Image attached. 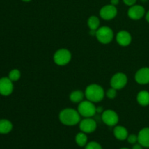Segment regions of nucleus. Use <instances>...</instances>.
Here are the masks:
<instances>
[{"label":"nucleus","instance_id":"obj_28","mask_svg":"<svg viewBox=\"0 0 149 149\" xmlns=\"http://www.w3.org/2000/svg\"><path fill=\"white\" fill-rule=\"evenodd\" d=\"M119 3V0H111V4L113 6L118 5Z\"/></svg>","mask_w":149,"mask_h":149},{"label":"nucleus","instance_id":"obj_6","mask_svg":"<svg viewBox=\"0 0 149 149\" xmlns=\"http://www.w3.org/2000/svg\"><path fill=\"white\" fill-rule=\"evenodd\" d=\"M127 77L125 74L122 72H119L115 74L111 77L110 84L111 87L116 89V90H121L124 88L127 84Z\"/></svg>","mask_w":149,"mask_h":149},{"label":"nucleus","instance_id":"obj_9","mask_svg":"<svg viewBox=\"0 0 149 149\" xmlns=\"http://www.w3.org/2000/svg\"><path fill=\"white\" fill-rule=\"evenodd\" d=\"M145 14V8L142 5H139V4H134L131 6L127 11V15L130 18L134 20H140L143 17Z\"/></svg>","mask_w":149,"mask_h":149},{"label":"nucleus","instance_id":"obj_14","mask_svg":"<svg viewBox=\"0 0 149 149\" xmlns=\"http://www.w3.org/2000/svg\"><path fill=\"white\" fill-rule=\"evenodd\" d=\"M138 143L145 148H149V127L143 128L138 135Z\"/></svg>","mask_w":149,"mask_h":149},{"label":"nucleus","instance_id":"obj_16","mask_svg":"<svg viewBox=\"0 0 149 149\" xmlns=\"http://www.w3.org/2000/svg\"><path fill=\"white\" fill-rule=\"evenodd\" d=\"M137 101L142 106L149 105V92L147 90H141L137 95Z\"/></svg>","mask_w":149,"mask_h":149},{"label":"nucleus","instance_id":"obj_25","mask_svg":"<svg viewBox=\"0 0 149 149\" xmlns=\"http://www.w3.org/2000/svg\"><path fill=\"white\" fill-rule=\"evenodd\" d=\"M124 3L126 4L127 6H129V7H131V6L134 5L136 3L137 0H123Z\"/></svg>","mask_w":149,"mask_h":149},{"label":"nucleus","instance_id":"obj_33","mask_svg":"<svg viewBox=\"0 0 149 149\" xmlns=\"http://www.w3.org/2000/svg\"><path fill=\"white\" fill-rule=\"evenodd\" d=\"M120 149H129V148H120Z\"/></svg>","mask_w":149,"mask_h":149},{"label":"nucleus","instance_id":"obj_12","mask_svg":"<svg viewBox=\"0 0 149 149\" xmlns=\"http://www.w3.org/2000/svg\"><path fill=\"white\" fill-rule=\"evenodd\" d=\"M135 79L140 84H149V68L143 67L135 73Z\"/></svg>","mask_w":149,"mask_h":149},{"label":"nucleus","instance_id":"obj_10","mask_svg":"<svg viewBox=\"0 0 149 149\" xmlns=\"http://www.w3.org/2000/svg\"><path fill=\"white\" fill-rule=\"evenodd\" d=\"M14 90L13 81L9 77H2L0 79V94L3 96H8L13 93Z\"/></svg>","mask_w":149,"mask_h":149},{"label":"nucleus","instance_id":"obj_21","mask_svg":"<svg viewBox=\"0 0 149 149\" xmlns=\"http://www.w3.org/2000/svg\"><path fill=\"white\" fill-rule=\"evenodd\" d=\"M20 77H21V73L18 69L15 68V69H13L10 71L9 73L8 77L11 81H17L20 79Z\"/></svg>","mask_w":149,"mask_h":149},{"label":"nucleus","instance_id":"obj_13","mask_svg":"<svg viewBox=\"0 0 149 149\" xmlns=\"http://www.w3.org/2000/svg\"><path fill=\"white\" fill-rule=\"evenodd\" d=\"M117 43L122 47H127L132 42V36L127 31H120L117 33L116 36Z\"/></svg>","mask_w":149,"mask_h":149},{"label":"nucleus","instance_id":"obj_17","mask_svg":"<svg viewBox=\"0 0 149 149\" xmlns=\"http://www.w3.org/2000/svg\"><path fill=\"white\" fill-rule=\"evenodd\" d=\"M13 128V123L8 119H0V134H8Z\"/></svg>","mask_w":149,"mask_h":149},{"label":"nucleus","instance_id":"obj_1","mask_svg":"<svg viewBox=\"0 0 149 149\" xmlns=\"http://www.w3.org/2000/svg\"><path fill=\"white\" fill-rule=\"evenodd\" d=\"M81 115L71 108H67L61 111L59 113V119L62 124L66 126H74L80 122Z\"/></svg>","mask_w":149,"mask_h":149},{"label":"nucleus","instance_id":"obj_4","mask_svg":"<svg viewBox=\"0 0 149 149\" xmlns=\"http://www.w3.org/2000/svg\"><path fill=\"white\" fill-rule=\"evenodd\" d=\"M113 30L109 26H102L96 31L95 36L97 41L101 44L107 45L111 42L113 39Z\"/></svg>","mask_w":149,"mask_h":149},{"label":"nucleus","instance_id":"obj_31","mask_svg":"<svg viewBox=\"0 0 149 149\" xmlns=\"http://www.w3.org/2000/svg\"><path fill=\"white\" fill-rule=\"evenodd\" d=\"M23 1H25V2H29V1H31V0H22Z\"/></svg>","mask_w":149,"mask_h":149},{"label":"nucleus","instance_id":"obj_7","mask_svg":"<svg viewBox=\"0 0 149 149\" xmlns=\"http://www.w3.org/2000/svg\"><path fill=\"white\" fill-rule=\"evenodd\" d=\"M102 121L109 127L116 126L119 122V116L116 111L111 109L103 111L101 114Z\"/></svg>","mask_w":149,"mask_h":149},{"label":"nucleus","instance_id":"obj_27","mask_svg":"<svg viewBox=\"0 0 149 149\" xmlns=\"http://www.w3.org/2000/svg\"><path fill=\"white\" fill-rule=\"evenodd\" d=\"M103 109L102 106H98V107H96V111H97V113H103Z\"/></svg>","mask_w":149,"mask_h":149},{"label":"nucleus","instance_id":"obj_26","mask_svg":"<svg viewBox=\"0 0 149 149\" xmlns=\"http://www.w3.org/2000/svg\"><path fill=\"white\" fill-rule=\"evenodd\" d=\"M143 147L142 146L138 143L134 144L133 147H132V149H143Z\"/></svg>","mask_w":149,"mask_h":149},{"label":"nucleus","instance_id":"obj_11","mask_svg":"<svg viewBox=\"0 0 149 149\" xmlns=\"http://www.w3.org/2000/svg\"><path fill=\"white\" fill-rule=\"evenodd\" d=\"M97 128V123L92 118H84L80 121L79 129L84 133H92Z\"/></svg>","mask_w":149,"mask_h":149},{"label":"nucleus","instance_id":"obj_30","mask_svg":"<svg viewBox=\"0 0 149 149\" xmlns=\"http://www.w3.org/2000/svg\"><path fill=\"white\" fill-rule=\"evenodd\" d=\"M90 34L91 35V36H95L96 31L95 30H90Z\"/></svg>","mask_w":149,"mask_h":149},{"label":"nucleus","instance_id":"obj_29","mask_svg":"<svg viewBox=\"0 0 149 149\" xmlns=\"http://www.w3.org/2000/svg\"><path fill=\"white\" fill-rule=\"evenodd\" d=\"M146 21L149 23V10L148 12H147L146 13Z\"/></svg>","mask_w":149,"mask_h":149},{"label":"nucleus","instance_id":"obj_2","mask_svg":"<svg viewBox=\"0 0 149 149\" xmlns=\"http://www.w3.org/2000/svg\"><path fill=\"white\" fill-rule=\"evenodd\" d=\"M84 95L87 99L93 103H99L105 96V92L103 87L97 84H91L86 88Z\"/></svg>","mask_w":149,"mask_h":149},{"label":"nucleus","instance_id":"obj_32","mask_svg":"<svg viewBox=\"0 0 149 149\" xmlns=\"http://www.w3.org/2000/svg\"><path fill=\"white\" fill-rule=\"evenodd\" d=\"M141 1L142 2H146V1H147V0H141Z\"/></svg>","mask_w":149,"mask_h":149},{"label":"nucleus","instance_id":"obj_15","mask_svg":"<svg viewBox=\"0 0 149 149\" xmlns=\"http://www.w3.org/2000/svg\"><path fill=\"white\" fill-rule=\"evenodd\" d=\"M113 135L119 141H125L128 137V131L125 127L119 125L115 127L113 129Z\"/></svg>","mask_w":149,"mask_h":149},{"label":"nucleus","instance_id":"obj_18","mask_svg":"<svg viewBox=\"0 0 149 149\" xmlns=\"http://www.w3.org/2000/svg\"><path fill=\"white\" fill-rule=\"evenodd\" d=\"M84 93H83L81 90H74V91L71 92V93L69 95L70 100L74 103H79L81 102L84 99Z\"/></svg>","mask_w":149,"mask_h":149},{"label":"nucleus","instance_id":"obj_8","mask_svg":"<svg viewBox=\"0 0 149 149\" xmlns=\"http://www.w3.org/2000/svg\"><path fill=\"white\" fill-rule=\"evenodd\" d=\"M117 8L112 4L105 5L100 9V16L105 20H110L116 17L117 15Z\"/></svg>","mask_w":149,"mask_h":149},{"label":"nucleus","instance_id":"obj_3","mask_svg":"<svg viewBox=\"0 0 149 149\" xmlns=\"http://www.w3.org/2000/svg\"><path fill=\"white\" fill-rule=\"evenodd\" d=\"M78 112L81 116L84 118H92L97 113L96 106L94 103L90 100H82L79 103Z\"/></svg>","mask_w":149,"mask_h":149},{"label":"nucleus","instance_id":"obj_23","mask_svg":"<svg viewBox=\"0 0 149 149\" xmlns=\"http://www.w3.org/2000/svg\"><path fill=\"white\" fill-rule=\"evenodd\" d=\"M116 91H117V90H116V89L113 88V87L109 89L106 93V96H107L108 98L114 99L115 97H116V95H117V92Z\"/></svg>","mask_w":149,"mask_h":149},{"label":"nucleus","instance_id":"obj_5","mask_svg":"<svg viewBox=\"0 0 149 149\" xmlns=\"http://www.w3.org/2000/svg\"><path fill=\"white\" fill-rule=\"evenodd\" d=\"M53 60L55 64L58 65L63 66L67 65L71 60V52L65 48L58 49L54 54Z\"/></svg>","mask_w":149,"mask_h":149},{"label":"nucleus","instance_id":"obj_20","mask_svg":"<svg viewBox=\"0 0 149 149\" xmlns=\"http://www.w3.org/2000/svg\"><path fill=\"white\" fill-rule=\"evenodd\" d=\"M76 143H77V145L80 147H84L87 144V136L86 135V133L81 132H79L77 135H76L75 138Z\"/></svg>","mask_w":149,"mask_h":149},{"label":"nucleus","instance_id":"obj_24","mask_svg":"<svg viewBox=\"0 0 149 149\" xmlns=\"http://www.w3.org/2000/svg\"><path fill=\"white\" fill-rule=\"evenodd\" d=\"M127 139L128 143L130 144H135L137 142H138V135H135V134H131V135H128Z\"/></svg>","mask_w":149,"mask_h":149},{"label":"nucleus","instance_id":"obj_19","mask_svg":"<svg viewBox=\"0 0 149 149\" xmlns=\"http://www.w3.org/2000/svg\"><path fill=\"white\" fill-rule=\"evenodd\" d=\"M87 25L90 28V30L97 31L100 28V20L97 16L92 15L88 18Z\"/></svg>","mask_w":149,"mask_h":149},{"label":"nucleus","instance_id":"obj_22","mask_svg":"<svg viewBox=\"0 0 149 149\" xmlns=\"http://www.w3.org/2000/svg\"><path fill=\"white\" fill-rule=\"evenodd\" d=\"M85 149H103V148L98 143L95 141H92L85 146Z\"/></svg>","mask_w":149,"mask_h":149}]
</instances>
